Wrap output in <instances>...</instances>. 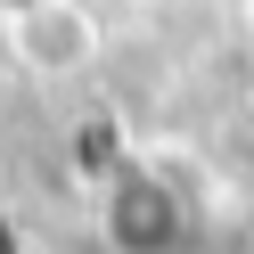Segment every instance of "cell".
Here are the masks:
<instances>
[{"label":"cell","mask_w":254,"mask_h":254,"mask_svg":"<svg viewBox=\"0 0 254 254\" xmlns=\"http://www.w3.org/2000/svg\"><path fill=\"white\" fill-rule=\"evenodd\" d=\"M90 238H99V254H197L205 205L172 156L115 148L90 172Z\"/></svg>","instance_id":"1"},{"label":"cell","mask_w":254,"mask_h":254,"mask_svg":"<svg viewBox=\"0 0 254 254\" xmlns=\"http://www.w3.org/2000/svg\"><path fill=\"white\" fill-rule=\"evenodd\" d=\"M8 25V58H17L33 82H74V74L99 58V17H90L82 0H33L17 8Z\"/></svg>","instance_id":"2"},{"label":"cell","mask_w":254,"mask_h":254,"mask_svg":"<svg viewBox=\"0 0 254 254\" xmlns=\"http://www.w3.org/2000/svg\"><path fill=\"white\" fill-rule=\"evenodd\" d=\"M17 8H33V0H0V17H17Z\"/></svg>","instance_id":"3"}]
</instances>
